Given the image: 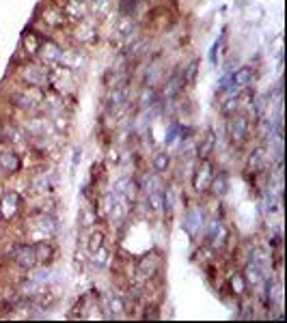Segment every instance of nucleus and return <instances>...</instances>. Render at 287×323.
I'll use <instances>...</instances> for the list:
<instances>
[{"mask_svg": "<svg viewBox=\"0 0 287 323\" xmlns=\"http://www.w3.org/2000/svg\"><path fill=\"white\" fill-rule=\"evenodd\" d=\"M9 261H11L15 267L24 269V272L37 267L35 246H33V244H22V242L11 244V248H9Z\"/></svg>", "mask_w": 287, "mask_h": 323, "instance_id": "obj_1", "label": "nucleus"}, {"mask_svg": "<svg viewBox=\"0 0 287 323\" xmlns=\"http://www.w3.org/2000/svg\"><path fill=\"white\" fill-rule=\"evenodd\" d=\"M227 136L233 144H244L251 136V119L246 114H231L227 123Z\"/></svg>", "mask_w": 287, "mask_h": 323, "instance_id": "obj_2", "label": "nucleus"}, {"mask_svg": "<svg viewBox=\"0 0 287 323\" xmlns=\"http://www.w3.org/2000/svg\"><path fill=\"white\" fill-rule=\"evenodd\" d=\"M214 179V164L210 158H205V160H199L197 164V168H194L192 173V187H194V192L197 194H205L210 190V183Z\"/></svg>", "mask_w": 287, "mask_h": 323, "instance_id": "obj_3", "label": "nucleus"}, {"mask_svg": "<svg viewBox=\"0 0 287 323\" xmlns=\"http://www.w3.org/2000/svg\"><path fill=\"white\" fill-rule=\"evenodd\" d=\"M203 235H205V242H208L212 248L216 250H222L224 246L229 244V231L220 220H212V222H205V228H203Z\"/></svg>", "mask_w": 287, "mask_h": 323, "instance_id": "obj_4", "label": "nucleus"}, {"mask_svg": "<svg viewBox=\"0 0 287 323\" xmlns=\"http://www.w3.org/2000/svg\"><path fill=\"white\" fill-rule=\"evenodd\" d=\"M183 231H186L190 237H199L205 228V213L201 207H188L186 211H183Z\"/></svg>", "mask_w": 287, "mask_h": 323, "instance_id": "obj_5", "label": "nucleus"}, {"mask_svg": "<svg viewBox=\"0 0 287 323\" xmlns=\"http://www.w3.org/2000/svg\"><path fill=\"white\" fill-rule=\"evenodd\" d=\"M30 222L35 224V231L46 235V237H52L58 233V220L56 216H52L50 211H33L30 213Z\"/></svg>", "mask_w": 287, "mask_h": 323, "instance_id": "obj_6", "label": "nucleus"}, {"mask_svg": "<svg viewBox=\"0 0 287 323\" xmlns=\"http://www.w3.org/2000/svg\"><path fill=\"white\" fill-rule=\"evenodd\" d=\"M160 267H162V261H160V256L156 252L145 254L142 259H138V263H136V276H138V280L149 283V280H153L158 276Z\"/></svg>", "mask_w": 287, "mask_h": 323, "instance_id": "obj_7", "label": "nucleus"}, {"mask_svg": "<svg viewBox=\"0 0 287 323\" xmlns=\"http://www.w3.org/2000/svg\"><path fill=\"white\" fill-rule=\"evenodd\" d=\"M19 207H22V196H19L17 192H7L3 196V201H0V218L7 220V222H11L17 216Z\"/></svg>", "mask_w": 287, "mask_h": 323, "instance_id": "obj_8", "label": "nucleus"}, {"mask_svg": "<svg viewBox=\"0 0 287 323\" xmlns=\"http://www.w3.org/2000/svg\"><path fill=\"white\" fill-rule=\"evenodd\" d=\"M33 89H35V87H33ZM33 89H22V91L13 93V95H11V103H13V106H17L19 110H35V108L39 106L41 97H39V95L33 97V95H35Z\"/></svg>", "mask_w": 287, "mask_h": 323, "instance_id": "obj_9", "label": "nucleus"}, {"mask_svg": "<svg viewBox=\"0 0 287 323\" xmlns=\"http://www.w3.org/2000/svg\"><path fill=\"white\" fill-rule=\"evenodd\" d=\"M35 246V259H37V265H52V261L56 259V248L50 244V242H37Z\"/></svg>", "mask_w": 287, "mask_h": 323, "instance_id": "obj_10", "label": "nucleus"}, {"mask_svg": "<svg viewBox=\"0 0 287 323\" xmlns=\"http://www.w3.org/2000/svg\"><path fill=\"white\" fill-rule=\"evenodd\" d=\"M265 166H268V149H265V147H257L249 155V168H246V173L259 175V173L265 170Z\"/></svg>", "mask_w": 287, "mask_h": 323, "instance_id": "obj_11", "label": "nucleus"}, {"mask_svg": "<svg viewBox=\"0 0 287 323\" xmlns=\"http://www.w3.org/2000/svg\"><path fill=\"white\" fill-rule=\"evenodd\" d=\"M183 87H186V80H183V71H173L167 80V87H164V97L167 99H175L177 95H181Z\"/></svg>", "mask_w": 287, "mask_h": 323, "instance_id": "obj_12", "label": "nucleus"}, {"mask_svg": "<svg viewBox=\"0 0 287 323\" xmlns=\"http://www.w3.org/2000/svg\"><path fill=\"white\" fill-rule=\"evenodd\" d=\"M24 80L28 82V87H35V89H41L48 84V71L44 67H35V65H26V71H24Z\"/></svg>", "mask_w": 287, "mask_h": 323, "instance_id": "obj_13", "label": "nucleus"}, {"mask_svg": "<svg viewBox=\"0 0 287 323\" xmlns=\"http://www.w3.org/2000/svg\"><path fill=\"white\" fill-rule=\"evenodd\" d=\"M244 280H246V285L249 287H257L263 283V278H265V269L261 265H257L255 261H249L244 267V272H242Z\"/></svg>", "mask_w": 287, "mask_h": 323, "instance_id": "obj_14", "label": "nucleus"}, {"mask_svg": "<svg viewBox=\"0 0 287 323\" xmlns=\"http://www.w3.org/2000/svg\"><path fill=\"white\" fill-rule=\"evenodd\" d=\"M22 168V160H19V155L15 151H5L0 153V170L7 173V175H13Z\"/></svg>", "mask_w": 287, "mask_h": 323, "instance_id": "obj_15", "label": "nucleus"}, {"mask_svg": "<svg viewBox=\"0 0 287 323\" xmlns=\"http://www.w3.org/2000/svg\"><path fill=\"white\" fill-rule=\"evenodd\" d=\"M229 175L224 173V170H220L218 175L214 173V179H212V183H210V192H212V196H216V199H222L224 194L229 192Z\"/></svg>", "mask_w": 287, "mask_h": 323, "instance_id": "obj_16", "label": "nucleus"}, {"mask_svg": "<svg viewBox=\"0 0 287 323\" xmlns=\"http://www.w3.org/2000/svg\"><path fill=\"white\" fill-rule=\"evenodd\" d=\"M231 80H233V84L238 87V89L251 87L253 82H255V69H253V67H240V69H235L233 74H231Z\"/></svg>", "mask_w": 287, "mask_h": 323, "instance_id": "obj_17", "label": "nucleus"}, {"mask_svg": "<svg viewBox=\"0 0 287 323\" xmlns=\"http://www.w3.org/2000/svg\"><path fill=\"white\" fill-rule=\"evenodd\" d=\"M214 147H216V136H214V132H208L205 136L199 140L197 144V158L199 160H205V158H210Z\"/></svg>", "mask_w": 287, "mask_h": 323, "instance_id": "obj_18", "label": "nucleus"}, {"mask_svg": "<svg viewBox=\"0 0 287 323\" xmlns=\"http://www.w3.org/2000/svg\"><path fill=\"white\" fill-rule=\"evenodd\" d=\"M153 170L158 175H167L171 170V153L167 151H158L153 155Z\"/></svg>", "mask_w": 287, "mask_h": 323, "instance_id": "obj_19", "label": "nucleus"}, {"mask_svg": "<svg viewBox=\"0 0 287 323\" xmlns=\"http://www.w3.org/2000/svg\"><path fill=\"white\" fill-rule=\"evenodd\" d=\"M229 285H231L233 295L244 297V295H246V291H249V285H246V280H244V276H242V274H233Z\"/></svg>", "mask_w": 287, "mask_h": 323, "instance_id": "obj_20", "label": "nucleus"}, {"mask_svg": "<svg viewBox=\"0 0 287 323\" xmlns=\"http://www.w3.org/2000/svg\"><path fill=\"white\" fill-rule=\"evenodd\" d=\"M138 5H140V0H119V13L123 17H132L136 13Z\"/></svg>", "mask_w": 287, "mask_h": 323, "instance_id": "obj_21", "label": "nucleus"}, {"mask_svg": "<svg viewBox=\"0 0 287 323\" xmlns=\"http://www.w3.org/2000/svg\"><path fill=\"white\" fill-rule=\"evenodd\" d=\"M268 99L270 95H259L257 99H253V108H255V117L261 119L265 114V108H268Z\"/></svg>", "mask_w": 287, "mask_h": 323, "instance_id": "obj_22", "label": "nucleus"}, {"mask_svg": "<svg viewBox=\"0 0 287 323\" xmlns=\"http://www.w3.org/2000/svg\"><path fill=\"white\" fill-rule=\"evenodd\" d=\"M179 130H181V125L177 123V121H173L171 125H169V130H167V136H164V144H173L177 140V136H179Z\"/></svg>", "mask_w": 287, "mask_h": 323, "instance_id": "obj_23", "label": "nucleus"}, {"mask_svg": "<svg viewBox=\"0 0 287 323\" xmlns=\"http://www.w3.org/2000/svg\"><path fill=\"white\" fill-rule=\"evenodd\" d=\"M197 71H199V60H192L190 65L183 69V80H186V84H188V82H194V78H197Z\"/></svg>", "mask_w": 287, "mask_h": 323, "instance_id": "obj_24", "label": "nucleus"}, {"mask_svg": "<svg viewBox=\"0 0 287 323\" xmlns=\"http://www.w3.org/2000/svg\"><path fill=\"white\" fill-rule=\"evenodd\" d=\"M101 246H104V233H93V235H91V242H89V250H91V252H95V250H99Z\"/></svg>", "mask_w": 287, "mask_h": 323, "instance_id": "obj_25", "label": "nucleus"}]
</instances>
